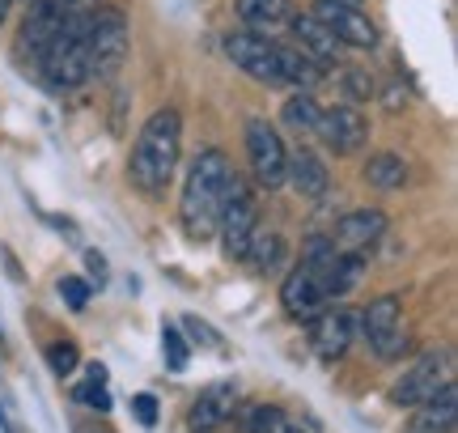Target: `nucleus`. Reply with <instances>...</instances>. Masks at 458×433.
Instances as JSON below:
<instances>
[{"mask_svg": "<svg viewBox=\"0 0 458 433\" xmlns=\"http://www.w3.org/2000/svg\"><path fill=\"white\" fill-rule=\"evenodd\" d=\"M182 162V115L174 106H162L145 119V128L136 132V145L128 153V183L148 196L162 200Z\"/></svg>", "mask_w": 458, "mask_h": 433, "instance_id": "1", "label": "nucleus"}, {"mask_svg": "<svg viewBox=\"0 0 458 433\" xmlns=\"http://www.w3.org/2000/svg\"><path fill=\"white\" fill-rule=\"evenodd\" d=\"M225 183H229V157L221 149H199L187 166V183L179 196V221L187 238H213L216 233V216H221V200H225Z\"/></svg>", "mask_w": 458, "mask_h": 433, "instance_id": "2", "label": "nucleus"}, {"mask_svg": "<svg viewBox=\"0 0 458 433\" xmlns=\"http://www.w3.org/2000/svg\"><path fill=\"white\" fill-rule=\"evenodd\" d=\"M89 13H68L64 26L55 30V38L47 43L43 60H38V81L47 85L51 94H72L89 81Z\"/></svg>", "mask_w": 458, "mask_h": 433, "instance_id": "3", "label": "nucleus"}, {"mask_svg": "<svg viewBox=\"0 0 458 433\" xmlns=\"http://www.w3.org/2000/svg\"><path fill=\"white\" fill-rule=\"evenodd\" d=\"M89 81H111L128 60V13L119 4H102L89 13Z\"/></svg>", "mask_w": 458, "mask_h": 433, "instance_id": "4", "label": "nucleus"}, {"mask_svg": "<svg viewBox=\"0 0 458 433\" xmlns=\"http://www.w3.org/2000/svg\"><path fill=\"white\" fill-rule=\"evenodd\" d=\"M357 332L369 340V349L382 361H403L411 352V335L403 332V301L399 293H382L357 315Z\"/></svg>", "mask_w": 458, "mask_h": 433, "instance_id": "5", "label": "nucleus"}, {"mask_svg": "<svg viewBox=\"0 0 458 433\" xmlns=\"http://www.w3.org/2000/svg\"><path fill=\"white\" fill-rule=\"evenodd\" d=\"M259 230V204L250 196V187L229 170V183H225V200H221V216H216V233H221V247H225V259L242 264L246 247Z\"/></svg>", "mask_w": 458, "mask_h": 433, "instance_id": "6", "label": "nucleus"}, {"mask_svg": "<svg viewBox=\"0 0 458 433\" xmlns=\"http://www.w3.org/2000/svg\"><path fill=\"white\" fill-rule=\"evenodd\" d=\"M445 383H454V352L445 344H437V349H425L403 369V378L391 391V403L394 408H416V403L433 400Z\"/></svg>", "mask_w": 458, "mask_h": 433, "instance_id": "7", "label": "nucleus"}, {"mask_svg": "<svg viewBox=\"0 0 458 433\" xmlns=\"http://www.w3.org/2000/svg\"><path fill=\"white\" fill-rule=\"evenodd\" d=\"M64 17H68V0H26V17H21V30L13 38L17 60L26 68H38L47 43L64 26Z\"/></svg>", "mask_w": 458, "mask_h": 433, "instance_id": "8", "label": "nucleus"}, {"mask_svg": "<svg viewBox=\"0 0 458 433\" xmlns=\"http://www.w3.org/2000/svg\"><path fill=\"white\" fill-rule=\"evenodd\" d=\"M225 55H229V64L238 68V72H246L250 81H259V85H284V81H280L276 43H272V34L229 30L225 34Z\"/></svg>", "mask_w": 458, "mask_h": 433, "instance_id": "9", "label": "nucleus"}, {"mask_svg": "<svg viewBox=\"0 0 458 433\" xmlns=\"http://www.w3.org/2000/svg\"><path fill=\"white\" fill-rule=\"evenodd\" d=\"M314 17L335 34L340 47H357V51H374L382 43L377 21L357 4H335V0H314Z\"/></svg>", "mask_w": 458, "mask_h": 433, "instance_id": "10", "label": "nucleus"}, {"mask_svg": "<svg viewBox=\"0 0 458 433\" xmlns=\"http://www.w3.org/2000/svg\"><path fill=\"white\" fill-rule=\"evenodd\" d=\"M246 157H250V170L259 187H280L284 183V162H289V149L280 132L267 123V119H246Z\"/></svg>", "mask_w": 458, "mask_h": 433, "instance_id": "11", "label": "nucleus"}, {"mask_svg": "<svg viewBox=\"0 0 458 433\" xmlns=\"http://www.w3.org/2000/svg\"><path fill=\"white\" fill-rule=\"evenodd\" d=\"M314 136H318L331 153L348 157V153L365 149V140H369V123H365V115H360L352 102H335V106H327V111H323V119H318V132H314Z\"/></svg>", "mask_w": 458, "mask_h": 433, "instance_id": "12", "label": "nucleus"}, {"mask_svg": "<svg viewBox=\"0 0 458 433\" xmlns=\"http://www.w3.org/2000/svg\"><path fill=\"white\" fill-rule=\"evenodd\" d=\"M280 306H284V315L297 318V323H310L314 315H323L331 306L327 289H323V281L314 276L306 264L289 267V276H284V284H280Z\"/></svg>", "mask_w": 458, "mask_h": 433, "instance_id": "13", "label": "nucleus"}, {"mask_svg": "<svg viewBox=\"0 0 458 433\" xmlns=\"http://www.w3.org/2000/svg\"><path fill=\"white\" fill-rule=\"evenodd\" d=\"M391 230V221L382 208H352V213H344L335 221V230H331V242L335 250H348V255H365V250H374L382 242V233Z\"/></svg>", "mask_w": 458, "mask_h": 433, "instance_id": "14", "label": "nucleus"}, {"mask_svg": "<svg viewBox=\"0 0 458 433\" xmlns=\"http://www.w3.org/2000/svg\"><path fill=\"white\" fill-rule=\"evenodd\" d=\"M357 340V315L352 310H323V315L310 318V349L323 357V361H340L344 352L352 349Z\"/></svg>", "mask_w": 458, "mask_h": 433, "instance_id": "15", "label": "nucleus"}, {"mask_svg": "<svg viewBox=\"0 0 458 433\" xmlns=\"http://www.w3.org/2000/svg\"><path fill=\"white\" fill-rule=\"evenodd\" d=\"M284 183H293V191L301 200H323L331 191V170L314 149H301V145H297V149L289 153V162H284Z\"/></svg>", "mask_w": 458, "mask_h": 433, "instance_id": "16", "label": "nucleus"}, {"mask_svg": "<svg viewBox=\"0 0 458 433\" xmlns=\"http://www.w3.org/2000/svg\"><path fill=\"white\" fill-rule=\"evenodd\" d=\"M289 30H293L297 47L306 51L318 68H340V43H335V34L314 13H293L289 17Z\"/></svg>", "mask_w": 458, "mask_h": 433, "instance_id": "17", "label": "nucleus"}, {"mask_svg": "<svg viewBox=\"0 0 458 433\" xmlns=\"http://www.w3.org/2000/svg\"><path fill=\"white\" fill-rule=\"evenodd\" d=\"M233 412H238V391H233V383H213L196 395L187 420H191V429H221Z\"/></svg>", "mask_w": 458, "mask_h": 433, "instance_id": "18", "label": "nucleus"}, {"mask_svg": "<svg viewBox=\"0 0 458 433\" xmlns=\"http://www.w3.org/2000/svg\"><path fill=\"white\" fill-rule=\"evenodd\" d=\"M454 412H458V391L454 383H445L433 400L411 408V420L403 425V433H450L454 429Z\"/></svg>", "mask_w": 458, "mask_h": 433, "instance_id": "19", "label": "nucleus"}, {"mask_svg": "<svg viewBox=\"0 0 458 433\" xmlns=\"http://www.w3.org/2000/svg\"><path fill=\"white\" fill-rule=\"evenodd\" d=\"M233 13L246 30L255 34H272L280 26H289V17L297 13L293 0H233Z\"/></svg>", "mask_w": 458, "mask_h": 433, "instance_id": "20", "label": "nucleus"}, {"mask_svg": "<svg viewBox=\"0 0 458 433\" xmlns=\"http://www.w3.org/2000/svg\"><path fill=\"white\" fill-rule=\"evenodd\" d=\"M276 64H280V81L284 85H293V89H314V85L327 77V68H318L306 55V51L297 47H289V43H276Z\"/></svg>", "mask_w": 458, "mask_h": 433, "instance_id": "21", "label": "nucleus"}, {"mask_svg": "<svg viewBox=\"0 0 458 433\" xmlns=\"http://www.w3.org/2000/svg\"><path fill=\"white\" fill-rule=\"evenodd\" d=\"M246 264H255V272H280L289 264V238L280 230H255L250 247H246Z\"/></svg>", "mask_w": 458, "mask_h": 433, "instance_id": "22", "label": "nucleus"}, {"mask_svg": "<svg viewBox=\"0 0 458 433\" xmlns=\"http://www.w3.org/2000/svg\"><path fill=\"white\" fill-rule=\"evenodd\" d=\"M280 119H284V128H293L297 136H314L318 132V119H323V106H318V98H314L310 89H297V94L284 98Z\"/></svg>", "mask_w": 458, "mask_h": 433, "instance_id": "23", "label": "nucleus"}, {"mask_svg": "<svg viewBox=\"0 0 458 433\" xmlns=\"http://www.w3.org/2000/svg\"><path fill=\"white\" fill-rule=\"evenodd\" d=\"M408 162L399 157V153H374L369 162H365V183L377 187V191H399V187L408 183Z\"/></svg>", "mask_w": 458, "mask_h": 433, "instance_id": "24", "label": "nucleus"}, {"mask_svg": "<svg viewBox=\"0 0 458 433\" xmlns=\"http://www.w3.org/2000/svg\"><path fill=\"white\" fill-rule=\"evenodd\" d=\"M238 425H242V433H284L293 420H289V412H284V408L259 400V403H242Z\"/></svg>", "mask_w": 458, "mask_h": 433, "instance_id": "25", "label": "nucleus"}, {"mask_svg": "<svg viewBox=\"0 0 458 433\" xmlns=\"http://www.w3.org/2000/svg\"><path fill=\"white\" fill-rule=\"evenodd\" d=\"M335 81H340V94L352 102V106L377 98V81L369 77V68H335Z\"/></svg>", "mask_w": 458, "mask_h": 433, "instance_id": "26", "label": "nucleus"}, {"mask_svg": "<svg viewBox=\"0 0 458 433\" xmlns=\"http://www.w3.org/2000/svg\"><path fill=\"white\" fill-rule=\"evenodd\" d=\"M162 352H165V366L182 374V369L191 366V340L174 327V323H162Z\"/></svg>", "mask_w": 458, "mask_h": 433, "instance_id": "27", "label": "nucleus"}, {"mask_svg": "<svg viewBox=\"0 0 458 433\" xmlns=\"http://www.w3.org/2000/svg\"><path fill=\"white\" fill-rule=\"evenodd\" d=\"M43 357H47L55 378H68V374H77V366H81V349L72 340H51L47 349H43Z\"/></svg>", "mask_w": 458, "mask_h": 433, "instance_id": "28", "label": "nucleus"}, {"mask_svg": "<svg viewBox=\"0 0 458 433\" xmlns=\"http://www.w3.org/2000/svg\"><path fill=\"white\" fill-rule=\"evenodd\" d=\"M72 400L81 403V408H94V412H111V391L98 378H85V383L72 386Z\"/></svg>", "mask_w": 458, "mask_h": 433, "instance_id": "29", "label": "nucleus"}, {"mask_svg": "<svg viewBox=\"0 0 458 433\" xmlns=\"http://www.w3.org/2000/svg\"><path fill=\"white\" fill-rule=\"evenodd\" d=\"M60 298H64L68 310H85L89 298H94V284L85 276H60Z\"/></svg>", "mask_w": 458, "mask_h": 433, "instance_id": "30", "label": "nucleus"}, {"mask_svg": "<svg viewBox=\"0 0 458 433\" xmlns=\"http://www.w3.org/2000/svg\"><path fill=\"white\" fill-rule=\"evenodd\" d=\"M131 417L140 420L145 429H153V425H157V395H153V391H140V395H131Z\"/></svg>", "mask_w": 458, "mask_h": 433, "instance_id": "31", "label": "nucleus"}, {"mask_svg": "<svg viewBox=\"0 0 458 433\" xmlns=\"http://www.w3.org/2000/svg\"><path fill=\"white\" fill-rule=\"evenodd\" d=\"M182 327H187V332H191V340H196V344H208V349H221V335H216L213 327H208V323H204V318L187 315V318H182Z\"/></svg>", "mask_w": 458, "mask_h": 433, "instance_id": "32", "label": "nucleus"}, {"mask_svg": "<svg viewBox=\"0 0 458 433\" xmlns=\"http://www.w3.org/2000/svg\"><path fill=\"white\" fill-rule=\"evenodd\" d=\"M0 429L4 433H21V420H17V408L9 400V391L0 386Z\"/></svg>", "mask_w": 458, "mask_h": 433, "instance_id": "33", "label": "nucleus"}, {"mask_svg": "<svg viewBox=\"0 0 458 433\" xmlns=\"http://www.w3.org/2000/svg\"><path fill=\"white\" fill-rule=\"evenodd\" d=\"M85 267H89V284H106V255L102 250H85Z\"/></svg>", "mask_w": 458, "mask_h": 433, "instance_id": "34", "label": "nucleus"}, {"mask_svg": "<svg viewBox=\"0 0 458 433\" xmlns=\"http://www.w3.org/2000/svg\"><path fill=\"white\" fill-rule=\"evenodd\" d=\"M77 433H114L111 425H77Z\"/></svg>", "mask_w": 458, "mask_h": 433, "instance_id": "35", "label": "nucleus"}, {"mask_svg": "<svg viewBox=\"0 0 458 433\" xmlns=\"http://www.w3.org/2000/svg\"><path fill=\"white\" fill-rule=\"evenodd\" d=\"M9 9H13V0H0V21L9 17Z\"/></svg>", "mask_w": 458, "mask_h": 433, "instance_id": "36", "label": "nucleus"}, {"mask_svg": "<svg viewBox=\"0 0 458 433\" xmlns=\"http://www.w3.org/2000/svg\"><path fill=\"white\" fill-rule=\"evenodd\" d=\"M335 4H357V9H365V0H335Z\"/></svg>", "mask_w": 458, "mask_h": 433, "instance_id": "37", "label": "nucleus"}, {"mask_svg": "<svg viewBox=\"0 0 458 433\" xmlns=\"http://www.w3.org/2000/svg\"><path fill=\"white\" fill-rule=\"evenodd\" d=\"M284 433H306V429H301V425H289V429H284Z\"/></svg>", "mask_w": 458, "mask_h": 433, "instance_id": "38", "label": "nucleus"}, {"mask_svg": "<svg viewBox=\"0 0 458 433\" xmlns=\"http://www.w3.org/2000/svg\"><path fill=\"white\" fill-rule=\"evenodd\" d=\"M196 433H213V429H196Z\"/></svg>", "mask_w": 458, "mask_h": 433, "instance_id": "39", "label": "nucleus"}]
</instances>
